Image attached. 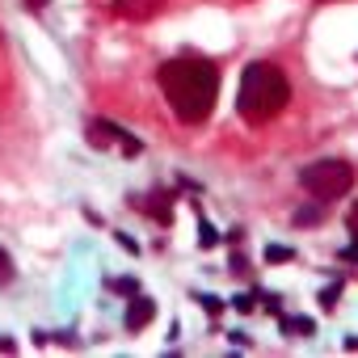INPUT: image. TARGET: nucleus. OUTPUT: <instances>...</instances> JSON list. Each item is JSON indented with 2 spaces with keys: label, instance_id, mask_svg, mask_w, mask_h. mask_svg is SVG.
<instances>
[{
  "label": "nucleus",
  "instance_id": "a211bd4d",
  "mask_svg": "<svg viewBox=\"0 0 358 358\" xmlns=\"http://www.w3.org/2000/svg\"><path fill=\"white\" fill-rule=\"evenodd\" d=\"M0 350H5V354H13V350H17V341H13V337H5V333H0Z\"/></svg>",
  "mask_w": 358,
  "mask_h": 358
},
{
  "label": "nucleus",
  "instance_id": "6e6552de",
  "mask_svg": "<svg viewBox=\"0 0 358 358\" xmlns=\"http://www.w3.org/2000/svg\"><path fill=\"white\" fill-rule=\"evenodd\" d=\"M17 278V266H13V258H9V249H0V287H9Z\"/></svg>",
  "mask_w": 358,
  "mask_h": 358
},
{
  "label": "nucleus",
  "instance_id": "9b49d317",
  "mask_svg": "<svg viewBox=\"0 0 358 358\" xmlns=\"http://www.w3.org/2000/svg\"><path fill=\"white\" fill-rule=\"evenodd\" d=\"M232 308H236V312H253L258 303H253V295H236V299H232Z\"/></svg>",
  "mask_w": 358,
  "mask_h": 358
},
{
  "label": "nucleus",
  "instance_id": "1a4fd4ad",
  "mask_svg": "<svg viewBox=\"0 0 358 358\" xmlns=\"http://www.w3.org/2000/svg\"><path fill=\"white\" fill-rule=\"evenodd\" d=\"M215 240H220V236H215V228H211L207 220H198V244H202V249H211Z\"/></svg>",
  "mask_w": 358,
  "mask_h": 358
},
{
  "label": "nucleus",
  "instance_id": "0eeeda50",
  "mask_svg": "<svg viewBox=\"0 0 358 358\" xmlns=\"http://www.w3.org/2000/svg\"><path fill=\"white\" fill-rule=\"evenodd\" d=\"M316 333V321L308 316H283V337H312Z\"/></svg>",
  "mask_w": 358,
  "mask_h": 358
},
{
  "label": "nucleus",
  "instance_id": "aec40b11",
  "mask_svg": "<svg viewBox=\"0 0 358 358\" xmlns=\"http://www.w3.org/2000/svg\"><path fill=\"white\" fill-rule=\"evenodd\" d=\"M26 9H30V13H38V9H46V0H26Z\"/></svg>",
  "mask_w": 358,
  "mask_h": 358
},
{
  "label": "nucleus",
  "instance_id": "39448f33",
  "mask_svg": "<svg viewBox=\"0 0 358 358\" xmlns=\"http://www.w3.org/2000/svg\"><path fill=\"white\" fill-rule=\"evenodd\" d=\"M152 316H156V303H152V299H131V308H127V329H143Z\"/></svg>",
  "mask_w": 358,
  "mask_h": 358
},
{
  "label": "nucleus",
  "instance_id": "9d476101",
  "mask_svg": "<svg viewBox=\"0 0 358 358\" xmlns=\"http://www.w3.org/2000/svg\"><path fill=\"white\" fill-rule=\"evenodd\" d=\"M198 303H202V308H207L211 316H220V312H224V299H215V295H198Z\"/></svg>",
  "mask_w": 358,
  "mask_h": 358
},
{
  "label": "nucleus",
  "instance_id": "f3484780",
  "mask_svg": "<svg viewBox=\"0 0 358 358\" xmlns=\"http://www.w3.org/2000/svg\"><path fill=\"white\" fill-rule=\"evenodd\" d=\"M118 244H123V249H127V253H139V244H135V240H131V236H123V232H118Z\"/></svg>",
  "mask_w": 358,
  "mask_h": 358
},
{
  "label": "nucleus",
  "instance_id": "20e7f679",
  "mask_svg": "<svg viewBox=\"0 0 358 358\" xmlns=\"http://www.w3.org/2000/svg\"><path fill=\"white\" fill-rule=\"evenodd\" d=\"M89 143H93V147H118L123 156H139V152H143V143H139L135 135H127L123 127H114V123H106V118H101V123H89Z\"/></svg>",
  "mask_w": 358,
  "mask_h": 358
},
{
  "label": "nucleus",
  "instance_id": "ddd939ff",
  "mask_svg": "<svg viewBox=\"0 0 358 358\" xmlns=\"http://www.w3.org/2000/svg\"><path fill=\"white\" fill-rule=\"evenodd\" d=\"M346 228H350V236H358V202L346 211Z\"/></svg>",
  "mask_w": 358,
  "mask_h": 358
},
{
  "label": "nucleus",
  "instance_id": "6ab92c4d",
  "mask_svg": "<svg viewBox=\"0 0 358 358\" xmlns=\"http://www.w3.org/2000/svg\"><path fill=\"white\" fill-rule=\"evenodd\" d=\"M341 258H346V262H358V244H350V249H341Z\"/></svg>",
  "mask_w": 358,
  "mask_h": 358
},
{
  "label": "nucleus",
  "instance_id": "2eb2a0df",
  "mask_svg": "<svg viewBox=\"0 0 358 358\" xmlns=\"http://www.w3.org/2000/svg\"><path fill=\"white\" fill-rule=\"evenodd\" d=\"M321 220V211L312 207V211H295V224H316Z\"/></svg>",
  "mask_w": 358,
  "mask_h": 358
},
{
  "label": "nucleus",
  "instance_id": "f8f14e48",
  "mask_svg": "<svg viewBox=\"0 0 358 358\" xmlns=\"http://www.w3.org/2000/svg\"><path fill=\"white\" fill-rule=\"evenodd\" d=\"M266 258H270V262H291V249L274 244V249H266Z\"/></svg>",
  "mask_w": 358,
  "mask_h": 358
},
{
  "label": "nucleus",
  "instance_id": "423d86ee",
  "mask_svg": "<svg viewBox=\"0 0 358 358\" xmlns=\"http://www.w3.org/2000/svg\"><path fill=\"white\" fill-rule=\"evenodd\" d=\"M156 9H161V0H118V13H123V17H135V21L152 17Z\"/></svg>",
  "mask_w": 358,
  "mask_h": 358
},
{
  "label": "nucleus",
  "instance_id": "4468645a",
  "mask_svg": "<svg viewBox=\"0 0 358 358\" xmlns=\"http://www.w3.org/2000/svg\"><path fill=\"white\" fill-rule=\"evenodd\" d=\"M110 291H123V295H135V283H131V278H114V283H110Z\"/></svg>",
  "mask_w": 358,
  "mask_h": 358
},
{
  "label": "nucleus",
  "instance_id": "f03ea898",
  "mask_svg": "<svg viewBox=\"0 0 358 358\" xmlns=\"http://www.w3.org/2000/svg\"><path fill=\"white\" fill-rule=\"evenodd\" d=\"M287 101H291V84H287V76H283L274 64L258 60V64H249V68L240 72V84H236V110H240L244 123L262 127V123L278 118V114L287 110Z\"/></svg>",
  "mask_w": 358,
  "mask_h": 358
},
{
  "label": "nucleus",
  "instance_id": "7ed1b4c3",
  "mask_svg": "<svg viewBox=\"0 0 358 358\" xmlns=\"http://www.w3.org/2000/svg\"><path fill=\"white\" fill-rule=\"evenodd\" d=\"M299 186L312 198L329 202V198H337V194H346L354 186V165L350 161H316L308 169H299Z\"/></svg>",
  "mask_w": 358,
  "mask_h": 358
},
{
  "label": "nucleus",
  "instance_id": "f257e3e1",
  "mask_svg": "<svg viewBox=\"0 0 358 358\" xmlns=\"http://www.w3.org/2000/svg\"><path fill=\"white\" fill-rule=\"evenodd\" d=\"M156 80H161V93L169 101V110L186 127H198V123L211 118L215 97H220V68L211 60H198V55L169 60V64H161Z\"/></svg>",
  "mask_w": 358,
  "mask_h": 358
},
{
  "label": "nucleus",
  "instance_id": "dca6fc26",
  "mask_svg": "<svg viewBox=\"0 0 358 358\" xmlns=\"http://www.w3.org/2000/svg\"><path fill=\"white\" fill-rule=\"evenodd\" d=\"M341 295V287H325V295H321V303H325V308H333V299Z\"/></svg>",
  "mask_w": 358,
  "mask_h": 358
}]
</instances>
